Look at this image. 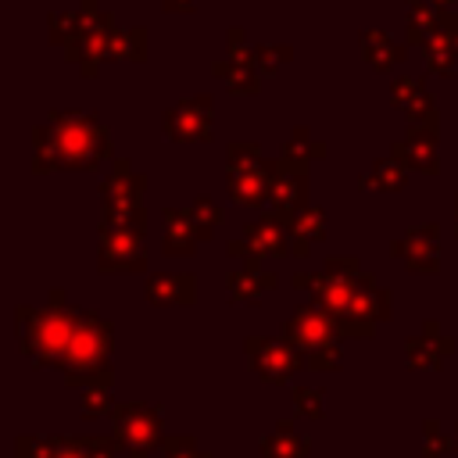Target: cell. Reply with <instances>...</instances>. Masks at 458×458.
Returning <instances> with one entry per match:
<instances>
[{
  "label": "cell",
  "mask_w": 458,
  "mask_h": 458,
  "mask_svg": "<svg viewBox=\"0 0 458 458\" xmlns=\"http://www.w3.org/2000/svg\"><path fill=\"white\" fill-rule=\"evenodd\" d=\"M107 43H111V32H79V39L64 47V57L79 64L82 79H97L100 64L107 61Z\"/></svg>",
  "instance_id": "obj_20"
},
{
  "label": "cell",
  "mask_w": 458,
  "mask_h": 458,
  "mask_svg": "<svg viewBox=\"0 0 458 458\" xmlns=\"http://www.w3.org/2000/svg\"><path fill=\"white\" fill-rule=\"evenodd\" d=\"M111 437H118L125 447H140V451H154L161 447L165 433H161V408L147 404V401H114L111 408Z\"/></svg>",
  "instance_id": "obj_4"
},
{
  "label": "cell",
  "mask_w": 458,
  "mask_h": 458,
  "mask_svg": "<svg viewBox=\"0 0 458 458\" xmlns=\"http://www.w3.org/2000/svg\"><path fill=\"white\" fill-rule=\"evenodd\" d=\"M161 458H211V451H204L186 433H172V437L161 440Z\"/></svg>",
  "instance_id": "obj_39"
},
{
  "label": "cell",
  "mask_w": 458,
  "mask_h": 458,
  "mask_svg": "<svg viewBox=\"0 0 458 458\" xmlns=\"http://www.w3.org/2000/svg\"><path fill=\"white\" fill-rule=\"evenodd\" d=\"M276 286H279V279L261 268V258H258V254L247 258L236 272L225 276V290H229V297L240 301V304H258L261 293H268V290H276Z\"/></svg>",
  "instance_id": "obj_14"
},
{
  "label": "cell",
  "mask_w": 458,
  "mask_h": 458,
  "mask_svg": "<svg viewBox=\"0 0 458 458\" xmlns=\"http://www.w3.org/2000/svg\"><path fill=\"white\" fill-rule=\"evenodd\" d=\"M243 240L250 243V250L261 258V254H268V258H286V254H293V233H290V222H286V215H279V211H265V215H258L254 222H247L243 225Z\"/></svg>",
  "instance_id": "obj_11"
},
{
  "label": "cell",
  "mask_w": 458,
  "mask_h": 458,
  "mask_svg": "<svg viewBox=\"0 0 458 458\" xmlns=\"http://www.w3.org/2000/svg\"><path fill=\"white\" fill-rule=\"evenodd\" d=\"M408 186V168L397 161V157H383L376 161L372 172H361L358 175V190H379V193H397Z\"/></svg>",
  "instance_id": "obj_25"
},
{
  "label": "cell",
  "mask_w": 458,
  "mask_h": 458,
  "mask_svg": "<svg viewBox=\"0 0 458 458\" xmlns=\"http://www.w3.org/2000/svg\"><path fill=\"white\" fill-rule=\"evenodd\" d=\"M311 440L293 429V419H279L272 433L261 437V458H308Z\"/></svg>",
  "instance_id": "obj_22"
},
{
  "label": "cell",
  "mask_w": 458,
  "mask_h": 458,
  "mask_svg": "<svg viewBox=\"0 0 458 458\" xmlns=\"http://www.w3.org/2000/svg\"><path fill=\"white\" fill-rule=\"evenodd\" d=\"M100 200L104 208H132V204H143V193H147V175L132 168L129 157H114L111 172L100 179Z\"/></svg>",
  "instance_id": "obj_12"
},
{
  "label": "cell",
  "mask_w": 458,
  "mask_h": 458,
  "mask_svg": "<svg viewBox=\"0 0 458 458\" xmlns=\"http://www.w3.org/2000/svg\"><path fill=\"white\" fill-rule=\"evenodd\" d=\"M111 347H114V326L86 308L75 318L72 344L61 358V376H89V372H114L111 369Z\"/></svg>",
  "instance_id": "obj_3"
},
{
  "label": "cell",
  "mask_w": 458,
  "mask_h": 458,
  "mask_svg": "<svg viewBox=\"0 0 458 458\" xmlns=\"http://www.w3.org/2000/svg\"><path fill=\"white\" fill-rule=\"evenodd\" d=\"M107 61H147V29L143 25H129V29H114L111 43H107Z\"/></svg>",
  "instance_id": "obj_26"
},
{
  "label": "cell",
  "mask_w": 458,
  "mask_h": 458,
  "mask_svg": "<svg viewBox=\"0 0 458 458\" xmlns=\"http://www.w3.org/2000/svg\"><path fill=\"white\" fill-rule=\"evenodd\" d=\"M454 236H458V193H454Z\"/></svg>",
  "instance_id": "obj_51"
},
{
  "label": "cell",
  "mask_w": 458,
  "mask_h": 458,
  "mask_svg": "<svg viewBox=\"0 0 458 458\" xmlns=\"http://www.w3.org/2000/svg\"><path fill=\"white\" fill-rule=\"evenodd\" d=\"M422 437H426L422 458H440V454H447V451H458L454 437H447V433H444L440 419H426V422H422Z\"/></svg>",
  "instance_id": "obj_36"
},
{
  "label": "cell",
  "mask_w": 458,
  "mask_h": 458,
  "mask_svg": "<svg viewBox=\"0 0 458 458\" xmlns=\"http://www.w3.org/2000/svg\"><path fill=\"white\" fill-rule=\"evenodd\" d=\"M79 29L82 32H114L111 11H104L100 0H79Z\"/></svg>",
  "instance_id": "obj_37"
},
{
  "label": "cell",
  "mask_w": 458,
  "mask_h": 458,
  "mask_svg": "<svg viewBox=\"0 0 458 458\" xmlns=\"http://www.w3.org/2000/svg\"><path fill=\"white\" fill-rule=\"evenodd\" d=\"M268 204L272 211L279 215H293L308 204V172H293V168H283L276 161V172H272V190H268Z\"/></svg>",
  "instance_id": "obj_19"
},
{
  "label": "cell",
  "mask_w": 458,
  "mask_h": 458,
  "mask_svg": "<svg viewBox=\"0 0 458 458\" xmlns=\"http://www.w3.org/2000/svg\"><path fill=\"white\" fill-rule=\"evenodd\" d=\"M225 47H229V61L233 64H254V50L247 43V29L243 25H229L225 29Z\"/></svg>",
  "instance_id": "obj_42"
},
{
  "label": "cell",
  "mask_w": 458,
  "mask_h": 458,
  "mask_svg": "<svg viewBox=\"0 0 458 458\" xmlns=\"http://www.w3.org/2000/svg\"><path fill=\"white\" fill-rule=\"evenodd\" d=\"M454 354V340L440 333V322L426 318L419 336L404 340V361L411 372H437L444 369V361Z\"/></svg>",
  "instance_id": "obj_10"
},
{
  "label": "cell",
  "mask_w": 458,
  "mask_h": 458,
  "mask_svg": "<svg viewBox=\"0 0 458 458\" xmlns=\"http://www.w3.org/2000/svg\"><path fill=\"white\" fill-rule=\"evenodd\" d=\"M129 458H150V451H140V447H129Z\"/></svg>",
  "instance_id": "obj_50"
},
{
  "label": "cell",
  "mask_w": 458,
  "mask_h": 458,
  "mask_svg": "<svg viewBox=\"0 0 458 458\" xmlns=\"http://www.w3.org/2000/svg\"><path fill=\"white\" fill-rule=\"evenodd\" d=\"M258 165H265L258 140H233V143L225 147V175L250 172V168H258Z\"/></svg>",
  "instance_id": "obj_30"
},
{
  "label": "cell",
  "mask_w": 458,
  "mask_h": 458,
  "mask_svg": "<svg viewBox=\"0 0 458 458\" xmlns=\"http://www.w3.org/2000/svg\"><path fill=\"white\" fill-rule=\"evenodd\" d=\"M315 283H318V272H297L293 276V286L297 290H315Z\"/></svg>",
  "instance_id": "obj_47"
},
{
  "label": "cell",
  "mask_w": 458,
  "mask_h": 458,
  "mask_svg": "<svg viewBox=\"0 0 458 458\" xmlns=\"http://www.w3.org/2000/svg\"><path fill=\"white\" fill-rule=\"evenodd\" d=\"M79 11H50L47 14V36L54 47H68L79 39Z\"/></svg>",
  "instance_id": "obj_31"
},
{
  "label": "cell",
  "mask_w": 458,
  "mask_h": 458,
  "mask_svg": "<svg viewBox=\"0 0 458 458\" xmlns=\"http://www.w3.org/2000/svg\"><path fill=\"white\" fill-rule=\"evenodd\" d=\"M437 129H419V125H408V132L401 140L390 143V157H397L404 168H415V172H426V175H437L440 172V157H437Z\"/></svg>",
  "instance_id": "obj_13"
},
{
  "label": "cell",
  "mask_w": 458,
  "mask_h": 458,
  "mask_svg": "<svg viewBox=\"0 0 458 458\" xmlns=\"http://www.w3.org/2000/svg\"><path fill=\"white\" fill-rule=\"evenodd\" d=\"M286 222H290V233L301 236V240H308V243L326 240V211H322L318 204H304V208L293 211Z\"/></svg>",
  "instance_id": "obj_29"
},
{
  "label": "cell",
  "mask_w": 458,
  "mask_h": 458,
  "mask_svg": "<svg viewBox=\"0 0 458 458\" xmlns=\"http://www.w3.org/2000/svg\"><path fill=\"white\" fill-rule=\"evenodd\" d=\"M422 93H429L422 75H397V79L390 82V104H394L397 111H404V107H408L415 97H422Z\"/></svg>",
  "instance_id": "obj_35"
},
{
  "label": "cell",
  "mask_w": 458,
  "mask_h": 458,
  "mask_svg": "<svg viewBox=\"0 0 458 458\" xmlns=\"http://www.w3.org/2000/svg\"><path fill=\"white\" fill-rule=\"evenodd\" d=\"M211 75L225 82L229 93H240V97H254L261 89V72L254 64H233L229 57H215L211 61Z\"/></svg>",
  "instance_id": "obj_23"
},
{
  "label": "cell",
  "mask_w": 458,
  "mask_h": 458,
  "mask_svg": "<svg viewBox=\"0 0 458 458\" xmlns=\"http://www.w3.org/2000/svg\"><path fill=\"white\" fill-rule=\"evenodd\" d=\"M197 7V0H161V11L168 14H190Z\"/></svg>",
  "instance_id": "obj_46"
},
{
  "label": "cell",
  "mask_w": 458,
  "mask_h": 458,
  "mask_svg": "<svg viewBox=\"0 0 458 458\" xmlns=\"http://www.w3.org/2000/svg\"><path fill=\"white\" fill-rule=\"evenodd\" d=\"M97 233H136L147 236V208L132 204V208H104Z\"/></svg>",
  "instance_id": "obj_28"
},
{
  "label": "cell",
  "mask_w": 458,
  "mask_h": 458,
  "mask_svg": "<svg viewBox=\"0 0 458 458\" xmlns=\"http://www.w3.org/2000/svg\"><path fill=\"white\" fill-rule=\"evenodd\" d=\"M165 240H161V250L168 258H190L197 254V243H200V229L190 215V208H165Z\"/></svg>",
  "instance_id": "obj_17"
},
{
  "label": "cell",
  "mask_w": 458,
  "mask_h": 458,
  "mask_svg": "<svg viewBox=\"0 0 458 458\" xmlns=\"http://www.w3.org/2000/svg\"><path fill=\"white\" fill-rule=\"evenodd\" d=\"M147 301L154 308H190L197 301V279L190 272H154L147 279Z\"/></svg>",
  "instance_id": "obj_16"
},
{
  "label": "cell",
  "mask_w": 458,
  "mask_h": 458,
  "mask_svg": "<svg viewBox=\"0 0 458 458\" xmlns=\"http://www.w3.org/2000/svg\"><path fill=\"white\" fill-rule=\"evenodd\" d=\"M390 254L401 258L415 276L440 272V222H422L404 229V236L390 243Z\"/></svg>",
  "instance_id": "obj_9"
},
{
  "label": "cell",
  "mask_w": 458,
  "mask_h": 458,
  "mask_svg": "<svg viewBox=\"0 0 458 458\" xmlns=\"http://www.w3.org/2000/svg\"><path fill=\"white\" fill-rule=\"evenodd\" d=\"M225 254H229V258H243V261L254 258V250H250V243H247L243 236H240V240H229V243H225Z\"/></svg>",
  "instance_id": "obj_45"
},
{
  "label": "cell",
  "mask_w": 458,
  "mask_h": 458,
  "mask_svg": "<svg viewBox=\"0 0 458 458\" xmlns=\"http://www.w3.org/2000/svg\"><path fill=\"white\" fill-rule=\"evenodd\" d=\"M272 172H276V161H265V165H258V168H250V172L225 175L229 200H233V204H240V208H261V204H268Z\"/></svg>",
  "instance_id": "obj_15"
},
{
  "label": "cell",
  "mask_w": 458,
  "mask_h": 458,
  "mask_svg": "<svg viewBox=\"0 0 458 458\" xmlns=\"http://www.w3.org/2000/svg\"><path fill=\"white\" fill-rule=\"evenodd\" d=\"M215 104L208 93H193V97H182L179 104H172L161 118V129H165V140L172 143H208L215 136Z\"/></svg>",
  "instance_id": "obj_5"
},
{
  "label": "cell",
  "mask_w": 458,
  "mask_h": 458,
  "mask_svg": "<svg viewBox=\"0 0 458 458\" xmlns=\"http://www.w3.org/2000/svg\"><path fill=\"white\" fill-rule=\"evenodd\" d=\"M111 408H114L111 390H82V394H79V411H82V419H104V415H111Z\"/></svg>",
  "instance_id": "obj_41"
},
{
  "label": "cell",
  "mask_w": 458,
  "mask_h": 458,
  "mask_svg": "<svg viewBox=\"0 0 458 458\" xmlns=\"http://www.w3.org/2000/svg\"><path fill=\"white\" fill-rule=\"evenodd\" d=\"M451 437H454V444H458V422H454V433H451Z\"/></svg>",
  "instance_id": "obj_52"
},
{
  "label": "cell",
  "mask_w": 458,
  "mask_h": 458,
  "mask_svg": "<svg viewBox=\"0 0 458 458\" xmlns=\"http://www.w3.org/2000/svg\"><path fill=\"white\" fill-rule=\"evenodd\" d=\"M97 272L136 276L147 272V247L136 233H97Z\"/></svg>",
  "instance_id": "obj_8"
},
{
  "label": "cell",
  "mask_w": 458,
  "mask_h": 458,
  "mask_svg": "<svg viewBox=\"0 0 458 458\" xmlns=\"http://www.w3.org/2000/svg\"><path fill=\"white\" fill-rule=\"evenodd\" d=\"M111 157L107 125L93 111H50L47 125L32 129V172H97Z\"/></svg>",
  "instance_id": "obj_1"
},
{
  "label": "cell",
  "mask_w": 458,
  "mask_h": 458,
  "mask_svg": "<svg viewBox=\"0 0 458 458\" xmlns=\"http://www.w3.org/2000/svg\"><path fill=\"white\" fill-rule=\"evenodd\" d=\"M279 340H286L290 347H297V351L308 354L315 347L336 344L340 340V329H336V318L329 311H322L318 304H297L293 315L283 322Z\"/></svg>",
  "instance_id": "obj_7"
},
{
  "label": "cell",
  "mask_w": 458,
  "mask_h": 458,
  "mask_svg": "<svg viewBox=\"0 0 458 458\" xmlns=\"http://www.w3.org/2000/svg\"><path fill=\"white\" fill-rule=\"evenodd\" d=\"M54 458H89L86 437H61V447H57Z\"/></svg>",
  "instance_id": "obj_44"
},
{
  "label": "cell",
  "mask_w": 458,
  "mask_h": 458,
  "mask_svg": "<svg viewBox=\"0 0 458 458\" xmlns=\"http://www.w3.org/2000/svg\"><path fill=\"white\" fill-rule=\"evenodd\" d=\"M190 215H193V222H197V229H200V240H211V233H215V229L222 225V218H225L222 204H218V200H211L208 193L193 197V204H190Z\"/></svg>",
  "instance_id": "obj_33"
},
{
  "label": "cell",
  "mask_w": 458,
  "mask_h": 458,
  "mask_svg": "<svg viewBox=\"0 0 458 458\" xmlns=\"http://www.w3.org/2000/svg\"><path fill=\"white\" fill-rule=\"evenodd\" d=\"M61 447V437H43V433H21L14 440V458H54Z\"/></svg>",
  "instance_id": "obj_34"
},
{
  "label": "cell",
  "mask_w": 458,
  "mask_h": 458,
  "mask_svg": "<svg viewBox=\"0 0 458 458\" xmlns=\"http://www.w3.org/2000/svg\"><path fill=\"white\" fill-rule=\"evenodd\" d=\"M293 408L304 419H322L326 415V390L322 386H293Z\"/></svg>",
  "instance_id": "obj_38"
},
{
  "label": "cell",
  "mask_w": 458,
  "mask_h": 458,
  "mask_svg": "<svg viewBox=\"0 0 458 458\" xmlns=\"http://www.w3.org/2000/svg\"><path fill=\"white\" fill-rule=\"evenodd\" d=\"M422 57H426V72H433V75H454L458 50H454V39H451V32L444 25H440V32H433L426 39Z\"/></svg>",
  "instance_id": "obj_27"
},
{
  "label": "cell",
  "mask_w": 458,
  "mask_h": 458,
  "mask_svg": "<svg viewBox=\"0 0 458 458\" xmlns=\"http://www.w3.org/2000/svg\"><path fill=\"white\" fill-rule=\"evenodd\" d=\"M304 361H308V369H315V372H336V369L344 365V354H340V344H326V347L308 351Z\"/></svg>",
  "instance_id": "obj_43"
},
{
  "label": "cell",
  "mask_w": 458,
  "mask_h": 458,
  "mask_svg": "<svg viewBox=\"0 0 458 458\" xmlns=\"http://www.w3.org/2000/svg\"><path fill=\"white\" fill-rule=\"evenodd\" d=\"M79 311L68 304V293L57 286L47 293L43 308L18 304L14 308V336L18 351L29 358L32 369H61V358L72 344Z\"/></svg>",
  "instance_id": "obj_2"
},
{
  "label": "cell",
  "mask_w": 458,
  "mask_h": 458,
  "mask_svg": "<svg viewBox=\"0 0 458 458\" xmlns=\"http://www.w3.org/2000/svg\"><path fill=\"white\" fill-rule=\"evenodd\" d=\"M429 4H433L437 11H454V7H458V0H429Z\"/></svg>",
  "instance_id": "obj_49"
},
{
  "label": "cell",
  "mask_w": 458,
  "mask_h": 458,
  "mask_svg": "<svg viewBox=\"0 0 458 458\" xmlns=\"http://www.w3.org/2000/svg\"><path fill=\"white\" fill-rule=\"evenodd\" d=\"M243 354H247V365L268 383H286L293 372L308 369L304 351H297V347H290L286 340H276V336H247Z\"/></svg>",
  "instance_id": "obj_6"
},
{
  "label": "cell",
  "mask_w": 458,
  "mask_h": 458,
  "mask_svg": "<svg viewBox=\"0 0 458 458\" xmlns=\"http://www.w3.org/2000/svg\"><path fill=\"white\" fill-rule=\"evenodd\" d=\"M444 29L451 32V39H454V50H458V14H454V11H444Z\"/></svg>",
  "instance_id": "obj_48"
},
{
  "label": "cell",
  "mask_w": 458,
  "mask_h": 458,
  "mask_svg": "<svg viewBox=\"0 0 458 458\" xmlns=\"http://www.w3.org/2000/svg\"><path fill=\"white\" fill-rule=\"evenodd\" d=\"M404 4H408V32H404V43L426 47V39L433 32H440L444 11H437L429 0H404Z\"/></svg>",
  "instance_id": "obj_24"
},
{
  "label": "cell",
  "mask_w": 458,
  "mask_h": 458,
  "mask_svg": "<svg viewBox=\"0 0 458 458\" xmlns=\"http://www.w3.org/2000/svg\"><path fill=\"white\" fill-rule=\"evenodd\" d=\"M290 61H293V47L290 43H261V47H254V68L261 75H276Z\"/></svg>",
  "instance_id": "obj_32"
},
{
  "label": "cell",
  "mask_w": 458,
  "mask_h": 458,
  "mask_svg": "<svg viewBox=\"0 0 458 458\" xmlns=\"http://www.w3.org/2000/svg\"><path fill=\"white\" fill-rule=\"evenodd\" d=\"M326 157V143L311 136L308 125H297L286 140H283V150H279V165L283 168H293V172H308L311 161Z\"/></svg>",
  "instance_id": "obj_21"
},
{
  "label": "cell",
  "mask_w": 458,
  "mask_h": 458,
  "mask_svg": "<svg viewBox=\"0 0 458 458\" xmlns=\"http://www.w3.org/2000/svg\"><path fill=\"white\" fill-rule=\"evenodd\" d=\"M358 47H361L365 64H372L376 72H394V68H401L404 57H408V47L397 43L386 29H361V32H358Z\"/></svg>",
  "instance_id": "obj_18"
},
{
  "label": "cell",
  "mask_w": 458,
  "mask_h": 458,
  "mask_svg": "<svg viewBox=\"0 0 458 458\" xmlns=\"http://www.w3.org/2000/svg\"><path fill=\"white\" fill-rule=\"evenodd\" d=\"M322 272H326V276H336V279H361V276H365L358 254H329V258L322 261Z\"/></svg>",
  "instance_id": "obj_40"
}]
</instances>
